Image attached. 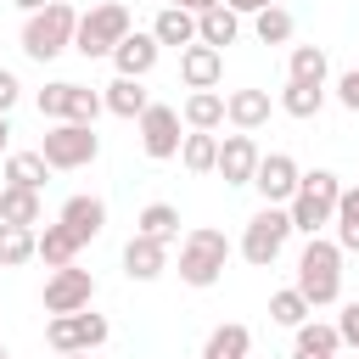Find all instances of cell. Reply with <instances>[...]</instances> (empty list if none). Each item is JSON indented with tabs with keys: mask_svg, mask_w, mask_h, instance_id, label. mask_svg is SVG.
Here are the masks:
<instances>
[{
	"mask_svg": "<svg viewBox=\"0 0 359 359\" xmlns=\"http://www.w3.org/2000/svg\"><path fill=\"white\" fill-rule=\"evenodd\" d=\"M101 101H107V112H112V118H135V123H140V112L151 107V95H146V84H140V79H112V84L101 90Z\"/></svg>",
	"mask_w": 359,
	"mask_h": 359,
	"instance_id": "24",
	"label": "cell"
},
{
	"mask_svg": "<svg viewBox=\"0 0 359 359\" xmlns=\"http://www.w3.org/2000/svg\"><path fill=\"white\" fill-rule=\"evenodd\" d=\"M224 264H230V236L224 230H213V224H196V230H185L180 236V280L185 286H213L219 275H224Z\"/></svg>",
	"mask_w": 359,
	"mask_h": 359,
	"instance_id": "4",
	"label": "cell"
},
{
	"mask_svg": "<svg viewBox=\"0 0 359 359\" xmlns=\"http://www.w3.org/2000/svg\"><path fill=\"white\" fill-rule=\"evenodd\" d=\"M337 331H342V348H359V303H348L337 314Z\"/></svg>",
	"mask_w": 359,
	"mask_h": 359,
	"instance_id": "38",
	"label": "cell"
},
{
	"mask_svg": "<svg viewBox=\"0 0 359 359\" xmlns=\"http://www.w3.org/2000/svg\"><path fill=\"white\" fill-rule=\"evenodd\" d=\"M157 56H163V45L151 39V28H146V34L135 28V34L112 50V67H118V79H146V73L157 67Z\"/></svg>",
	"mask_w": 359,
	"mask_h": 359,
	"instance_id": "13",
	"label": "cell"
},
{
	"mask_svg": "<svg viewBox=\"0 0 359 359\" xmlns=\"http://www.w3.org/2000/svg\"><path fill=\"white\" fill-rule=\"evenodd\" d=\"M56 219H62L79 241H95V236L107 230V202H101V196H90V191H79V196H67V202H62V213H56Z\"/></svg>",
	"mask_w": 359,
	"mask_h": 359,
	"instance_id": "16",
	"label": "cell"
},
{
	"mask_svg": "<svg viewBox=\"0 0 359 359\" xmlns=\"http://www.w3.org/2000/svg\"><path fill=\"white\" fill-rule=\"evenodd\" d=\"M292 286L309 297V309L337 303V297H342V247L325 241V236H309L303 252H297V280H292Z\"/></svg>",
	"mask_w": 359,
	"mask_h": 359,
	"instance_id": "1",
	"label": "cell"
},
{
	"mask_svg": "<svg viewBox=\"0 0 359 359\" xmlns=\"http://www.w3.org/2000/svg\"><path fill=\"white\" fill-rule=\"evenodd\" d=\"M258 163H264V151H258V140L252 135H224L219 140V180L224 185H252V174H258Z\"/></svg>",
	"mask_w": 359,
	"mask_h": 359,
	"instance_id": "12",
	"label": "cell"
},
{
	"mask_svg": "<svg viewBox=\"0 0 359 359\" xmlns=\"http://www.w3.org/2000/svg\"><path fill=\"white\" fill-rule=\"evenodd\" d=\"M297 185H303L297 157H286V151H264V163H258V174H252V191H258L269 208H286V202L297 196Z\"/></svg>",
	"mask_w": 359,
	"mask_h": 359,
	"instance_id": "11",
	"label": "cell"
},
{
	"mask_svg": "<svg viewBox=\"0 0 359 359\" xmlns=\"http://www.w3.org/2000/svg\"><path fill=\"white\" fill-rule=\"evenodd\" d=\"M180 79H185V90H213V84L224 79V50H213V45H185V50H180Z\"/></svg>",
	"mask_w": 359,
	"mask_h": 359,
	"instance_id": "14",
	"label": "cell"
},
{
	"mask_svg": "<svg viewBox=\"0 0 359 359\" xmlns=\"http://www.w3.org/2000/svg\"><path fill=\"white\" fill-rule=\"evenodd\" d=\"M79 247H84V241H79V236H73L62 219L39 230V258H45V269H67V264L79 258Z\"/></svg>",
	"mask_w": 359,
	"mask_h": 359,
	"instance_id": "27",
	"label": "cell"
},
{
	"mask_svg": "<svg viewBox=\"0 0 359 359\" xmlns=\"http://www.w3.org/2000/svg\"><path fill=\"white\" fill-rule=\"evenodd\" d=\"M236 17H258V11H269V6H280V0H224Z\"/></svg>",
	"mask_w": 359,
	"mask_h": 359,
	"instance_id": "40",
	"label": "cell"
},
{
	"mask_svg": "<svg viewBox=\"0 0 359 359\" xmlns=\"http://www.w3.org/2000/svg\"><path fill=\"white\" fill-rule=\"evenodd\" d=\"M151 39H157V45L185 50V45H196V17H191V11H180V6H163V11L151 17Z\"/></svg>",
	"mask_w": 359,
	"mask_h": 359,
	"instance_id": "22",
	"label": "cell"
},
{
	"mask_svg": "<svg viewBox=\"0 0 359 359\" xmlns=\"http://www.w3.org/2000/svg\"><path fill=\"white\" fill-rule=\"evenodd\" d=\"M297 230H292V213L286 208H258L252 219H247V230H241V258L252 264V269H269L280 252H286V241H292Z\"/></svg>",
	"mask_w": 359,
	"mask_h": 359,
	"instance_id": "6",
	"label": "cell"
},
{
	"mask_svg": "<svg viewBox=\"0 0 359 359\" xmlns=\"http://www.w3.org/2000/svg\"><path fill=\"white\" fill-rule=\"evenodd\" d=\"M180 163H185L191 174H219V135L191 129V135H185V146H180Z\"/></svg>",
	"mask_w": 359,
	"mask_h": 359,
	"instance_id": "30",
	"label": "cell"
},
{
	"mask_svg": "<svg viewBox=\"0 0 359 359\" xmlns=\"http://www.w3.org/2000/svg\"><path fill=\"white\" fill-rule=\"evenodd\" d=\"M252 34H258V45H292L297 22H292V11H286V6H269V11H258V17H252Z\"/></svg>",
	"mask_w": 359,
	"mask_h": 359,
	"instance_id": "33",
	"label": "cell"
},
{
	"mask_svg": "<svg viewBox=\"0 0 359 359\" xmlns=\"http://www.w3.org/2000/svg\"><path fill=\"white\" fill-rule=\"evenodd\" d=\"M50 174H56V168H50L39 151H6V168H0V180H6V185H22V191H45Z\"/></svg>",
	"mask_w": 359,
	"mask_h": 359,
	"instance_id": "19",
	"label": "cell"
},
{
	"mask_svg": "<svg viewBox=\"0 0 359 359\" xmlns=\"http://www.w3.org/2000/svg\"><path fill=\"white\" fill-rule=\"evenodd\" d=\"M56 359H90V353H56Z\"/></svg>",
	"mask_w": 359,
	"mask_h": 359,
	"instance_id": "44",
	"label": "cell"
},
{
	"mask_svg": "<svg viewBox=\"0 0 359 359\" xmlns=\"http://www.w3.org/2000/svg\"><path fill=\"white\" fill-rule=\"evenodd\" d=\"M0 359H11V353H6V342H0Z\"/></svg>",
	"mask_w": 359,
	"mask_h": 359,
	"instance_id": "45",
	"label": "cell"
},
{
	"mask_svg": "<svg viewBox=\"0 0 359 359\" xmlns=\"http://www.w3.org/2000/svg\"><path fill=\"white\" fill-rule=\"evenodd\" d=\"M39 157H45L50 168H62V174L90 168V163L101 157V135H95L90 123H50L45 140H39Z\"/></svg>",
	"mask_w": 359,
	"mask_h": 359,
	"instance_id": "7",
	"label": "cell"
},
{
	"mask_svg": "<svg viewBox=\"0 0 359 359\" xmlns=\"http://www.w3.org/2000/svg\"><path fill=\"white\" fill-rule=\"evenodd\" d=\"M236 39H241V17H236L230 6H213V11H202V17H196V45L224 50V45H236Z\"/></svg>",
	"mask_w": 359,
	"mask_h": 359,
	"instance_id": "23",
	"label": "cell"
},
{
	"mask_svg": "<svg viewBox=\"0 0 359 359\" xmlns=\"http://www.w3.org/2000/svg\"><path fill=\"white\" fill-rule=\"evenodd\" d=\"M325 73H331V62H325L320 45H292V56H286V79L292 84H320L325 90Z\"/></svg>",
	"mask_w": 359,
	"mask_h": 359,
	"instance_id": "28",
	"label": "cell"
},
{
	"mask_svg": "<svg viewBox=\"0 0 359 359\" xmlns=\"http://www.w3.org/2000/svg\"><path fill=\"white\" fill-rule=\"evenodd\" d=\"M112 337V325H107V314H50V325H45V342L56 348V353H95L101 342Z\"/></svg>",
	"mask_w": 359,
	"mask_h": 359,
	"instance_id": "8",
	"label": "cell"
},
{
	"mask_svg": "<svg viewBox=\"0 0 359 359\" xmlns=\"http://www.w3.org/2000/svg\"><path fill=\"white\" fill-rule=\"evenodd\" d=\"M320 107H325V90L320 84H292L286 79V90H280V112L286 118H314Z\"/></svg>",
	"mask_w": 359,
	"mask_h": 359,
	"instance_id": "34",
	"label": "cell"
},
{
	"mask_svg": "<svg viewBox=\"0 0 359 359\" xmlns=\"http://www.w3.org/2000/svg\"><path fill=\"white\" fill-rule=\"evenodd\" d=\"M180 118H185V129L213 135V129L224 123V95H219V90H191V95H185V107H180Z\"/></svg>",
	"mask_w": 359,
	"mask_h": 359,
	"instance_id": "25",
	"label": "cell"
},
{
	"mask_svg": "<svg viewBox=\"0 0 359 359\" xmlns=\"http://www.w3.org/2000/svg\"><path fill=\"white\" fill-rule=\"evenodd\" d=\"M168 269V247L151 241V236H129L123 241V275L129 280H157Z\"/></svg>",
	"mask_w": 359,
	"mask_h": 359,
	"instance_id": "17",
	"label": "cell"
},
{
	"mask_svg": "<svg viewBox=\"0 0 359 359\" xmlns=\"http://www.w3.org/2000/svg\"><path fill=\"white\" fill-rule=\"evenodd\" d=\"M6 140H11V118H0V151H6Z\"/></svg>",
	"mask_w": 359,
	"mask_h": 359,
	"instance_id": "43",
	"label": "cell"
},
{
	"mask_svg": "<svg viewBox=\"0 0 359 359\" xmlns=\"http://www.w3.org/2000/svg\"><path fill=\"white\" fill-rule=\"evenodd\" d=\"M292 337H297V342H292L297 359H337V353H342V331L325 325V320H303Z\"/></svg>",
	"mask_w": 359,
	"mask_h": 359,
	"instance_id": "18",
	"label": "cell"
},
{
	"mask_svg": "<svg viewBox=\"0 0 359 359\" xmlns=\"http://www.w3.org/2000/svg\"><path fill=\"white\" fill-rule=\"evenodd\" d=\"M107 112V101H101V90H90V84H73V101H67V123H90L95 129V118Z\"/></svg>",
	"mask_w": 359,
	"mask_h": 359,
	"instance_id": "35",
	"label": "cell"
},
{
	"mask_svg": "<svg viewBox=\"0 0 359 359\" xmlns=\"http://www.w3.org/2000/svg\"><path fill=\"white\" fill-rule=\"evenodd\" d=\"M247 353H252V331H247L241 320L213 325V331H208V342H202V359H247Z\"/></svg>",
	"mask_w": 359,
	"mask_h": 359,
	"instance_id": "21",
	"label": "cell"
},
{
	"mask_svg": "<svg viewBox=\"0 0 359 359\" xmlns=\"http://www.w3.org/2000/svg\"><path fill=\"white\" fill-rule=\"evenodd\" d=\"M180 107H168V101H151L146 112H140V151L151 157V163H168V157H180V146H185V135H180Z\"/></svg>",
	"mask_w": 359,
	"mask_h": 359,
	"instance_id": "9",
	"label": "cell"
},
{
	"mask_svg": "<svg viewBox=\"0 0 359 359\" xmlns=\"http://www.w3.org/2000/svg\"><path fill=\"white\" fill-rule=\"evenodd\" d=\"M73 34H79V11H73L67 0H56V6L22 17V56H34V62H56L62 50H73Z\"/></svg>",
	"mask_w": 359,
	"mask_h": 359,
	"instance_id": "5",
	"label": "cell"
},
{
	"mask_svg": "<svg viewBox=\"0 0 359 359\" xmlns=\"http://www.w3.org/2000/svg\"><path fill=\"white\" fill-rule=\"evenodd\" d=\"M337 196H342V180H337L331 168H309L303 185H297V196L286 202L292 230H297V236H320V230L337 219Z\"/></svg>",
	"mask_w": 359,
	"mask_h": 359,
	"instance_id": "3",
	"label": "cell"
},
{
	"mask_svg": "<svg viewBox=\"0 0 359 359\" xmlns=\"http://www.w3.org/2000/svg\"><path fill=\"white\" fill-rule=\"evenodd\" d=\"M269 112H275L269 90H230V95H224V123H236L241 135L264 129V123H269Z\"/></svg>",
	"mask_w": 359,
	"mask_h": 359,
	"instance_id": "15",
	"label": "cell"
},
{
	"mask_svg": "<svg viewBox=\"0 0 359 359\" xmlns=\"http://www.w3.org/2000/svg\"><path fill=\"white\" fill-rule=\"evenodd\" d=\"M39 219H45V202H39V191L0 185V224H22V230H34Z\"/></svg>",
	"mask_w": 359,
	"mask_h": 359,
	"instance_id": "20",
	"label": "cell"
},
{
	"mask_svg": "<svg viewBox=\"0 0 359 359\" xmlns=\"http://www.w3.org/2000/svg\"><path fill=\"white\" fill-rule=\"evenodd\" d=\"M129 34H135V22H129V6H123V0H101V6H90V11H79L73 50H79L84 62H95V56H112V50H118Z\"/></svg>",
	"mask_w": 359,
	"mask_h": 359,
	"instance_id": "2",
	"label": "cell"
},
{
	"mask_svg": "<svg viewBox=\"0 0 359 359\" xmlns=\"http://www.w3.org/2000/svg\"><path fill=\"white\" fill-rule=\"evenodd\" d=\"M309 314H314V309H309V297H303L297 286H280V292H269V320H275V325L297 331V325H303Z\"/></svg>",
	"mask_w": 359,
	"mask_h": 359,
	"instance_id": "32",
	"label": "cell"
},
{
	"mask_svg": "<svg viewBox=\"0 0 359 359\" xmlns=\"http://www.w3.org/2000/svg\"><path fill=\"white\" fill-rule=\"evenodd\" d=\"M11 6H17V11H28V17H34V11H45V6H56V0H11Z\"/></svg>",
	"mask_w": 359,
	"mask_h": 359,
	"instance_id": "42",
	"label": "cell"
},
{
	"mask_svg": "<svg viewBox=\"0 0 359 359\" xmlns=\"http://www.w3.org/2000/svg\"><path fill=\"white\" fill-rule=\"evenodd\" d=\"M168 6H180V11H191V17H202V11H213V6H224V0H168Z\"/></svg>",
	"mask_w": 359,
	"mask_h": 359,
	"instance_id": "41",
	"label": "cell"
},
{
	"mask_svg": "<svg viewBox=\"0 0 359 359\" xmlns=\"http://www.w3.org/2000/svg\"><path fill=\"white\" fill-rule=\"evenodd\" d=\"M337 101H342L348 112H359V67H348V73L337 79Z\"/></svg>",
	"mask_w": 359,
	"mask_h": 359,
	"instance_id": "39",
	"label": "cell"
},
{
	"mask_svg": "<svg viewBox=\"0 0 359 359\" xmlns=\"http://www.w3.org/2000/svg\"><path fill=\"white\" fill-rule=\"evenodd\" d=\"M39 303H45V314H84V309L95 303V275H90V269H79V264L50 269V275H45Z\"/></svg>",
	"mask_w": 359,
	"mask_h": 359,
	"instance_id": "10",
	"label": "cell"
},
{
	"mask_svg": "<svg viewBox=\"0 0 359 359\" xmlns=\"http://www.w3.org/2000/svg\"><path fill=\"white\" fill-rule=\"evenodd\" d=\"M17 101H22V79H17L11 67H0V118H6Z\"/></svg>",
	"mask_w": 359,
	"mask_h": 359,
	"instance_id": "37",
	"label": "cell"
},
{
	"mask_svg": "<svg viewBox=\"0 0 359 359\" xmlns=\"http://www.w3.org/2000/svg\"><path fill=\"white\" fill-rule=\"evenodd\" d=\"M135 236H151V241L174 247V241H180V208H174V202H146L140 219H135Z\"/></svg>",
	"mask_w": 359,
	"mask_h": 359,
	"instance_id": "26",
	"label": "cell"
},
{
	"mask_svg": "<svg viewBox=\"0 0 359 359\" xmlns=\"http://www.w3.org/2000/svg\"><path fill=\"white\" fill-rule=\"evenodd\" d=\"M28 258H39V230L0 224V269H22Z\"/></svg>",
	"mask_w": 359,
	"mask_h": 359,
	"instance_id": "29",
	"label": "cell"
},
{
	"mask_svg": "<svg viewBox=\"0 0 359 359\" xmlns=\"http://www.w3.org/2000/svg\"><path fill=\"white\" fill-rule=\"evenodd\" d=\"M67 101H73V79H56V84H45V90H39V118H50V123H67Z\"/></svg>",
	"mask_w": 359,
	"mask_h": 359,
	"instance_id": "36",
	"label": "cell"
},
{
	"mask_svg": "<svg viewBox=\"0 0 359 359\" xmlns=\"http://www.w3.org/2000/svg\"><path fill=\"white\" fill-rule=\"evenodd\" d=\"M331 224H337V247H342V252H359V185H342Z\"/></svg>",
	"mask_w": 359,
	"mask_h": 359,
	"instance_id": "31",
	"label": "cell"
}]
</instances>
